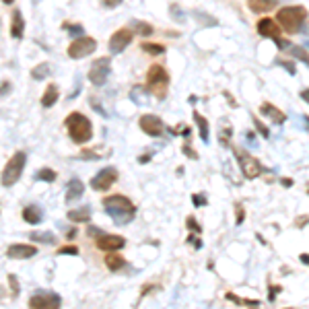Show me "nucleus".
I'll return each instance as SVG.
<instances>
[{"label":"nucleus","instance_id":"nucleus-1","mask_svg":"<svg viewBox=\"0 0 309 309\" xmlns=\"http://www.w3.org/2000/svg\"><path fill=\"white\" fill-rule=\"evenodd\" d=\"M105 213L114 219V223L118 227H124V225H128L134 217H136V204L126 198L122 194H111V196H105L101 200Z\"/></svg>","mask_w":309,"mask_h":309},{"label":"nucleus","instance_id":"nucleus-2","mask_svg":"<svg viewBox=\"0 0 309 309\" xmlns=\"http://www.w3.org/2000/svg\"><path fill=\"white\" fill-rule=\"evenodd\" d=\"M64 126H66V132L70 136V140L77 145H87L89 140L93 138V126H91V120L80 114V111H73L68 114L66 120H64Z\"/></svg>","mask_w":309,"mask_h":309},{"label":"nucleus","instance_id":"nucleus-3","mask_svg":"<svg viewBox=\"0 0 309 309\" xmlns=\"http://www.w3.org/2000/svg\"><path fill=\"white\" fill-rule=\"evenodd\" d=\"M307 8L301 4H293V6H283L276 10V21L283 27V31L289 35H295L301 31V25L307 21Z\"/></svg>","mask_w":309,"mask_h":309},{"label":"nucleus","instance_id":"nucleus-4","mask_svg":"<svg viewBox=\"0 0 309 309\" xmlns=\"http://www.w3.org/2000/svg\"><path fill=\"white\" fill-rule=\"evenodd\" d=\"M169 82H171V77L167 73V68L161 66V64H151L149 70H147V89L151 91L153 97L157 99H165L167 97V91H169Z\"/></svg>","mask_w":309,"mask_h":309},{"label":"nucleus","instance_id":"nucleus-5","mask_svg":"<svg viewBox=\"0 0 309 309\" xmlns=\"http://www.w3.org/2000/svg\"><path fill=\"white\" fill-rule=\"evenodd\" d=\"M25 165H27V154H25V151L12 153V157L6 161L4 171H2V186H4V188H10V186L17 184V181L21 179V173H23V169H25Z\"/></svg>","mask_w":309,"mask_h":309},{"label":"nucleus","instance_id":"nucleus-6","mask_svg":"<svg viewBox=\"0 0 309 309\" xmlns=\"http://www.w3.org/2000/svg\"><path fill=\"white\" fill-rule=\"evenodd\" d=\"M233 154L237 157V163H239V167H241V173L247 179H256V177L262 175L264 165L254 157V154H249L247 151H243L239 147H233Z\"/></svg>","mask_w":309,"mask_h":309},{"label":"nucleus","instance_id":"nucleus-7","mask_svg":"<svg viewBox=\"0 0 309 309\" xmlns=\"http://www.w3.org/2000/svg\"><path fill=\"white\" fill-rule=\"evenodd\" d=\"M95 50H97V39L80 35L68 44L66 54H68V58H73V60H82V58H87V56H91Z\"/></svg>","mask_w":309,"mask_h":309},{"label":"nucleus","instance_id":"nucleus-8","mask_svg":"<svg viewBox=\"0 0 309 309\" xmlns=\"http://www.w3.org/2000/svg\"><path fill=\"white\" fill-rule=\"evenodd\" d=\"M111 73V58H107V56H101V58H97L91 68H89V80L91 85L95 87H103L107 82V77Z\"/></svg>","mask_w":309,"mask_h":309},{"label":"nucleus","instance_id":"nucleus-9","mask_svg":"<svg viewBox=\"0 0 309 309\" xmlns=\"http://www.w3.org/2000/svg\"><path fill=\"white\" fill-rule=\"evenodd\" d=\"M95 235V245L99 247L101 251H118L126 245V239L120 235H111V233H101L93 227H89V235Z\"/></svg>","mask_w":309,"mask_h":309},{"label":"nucleus","instance_id":"nucleus-10","mask_svg":"<svg viewBox=\"0 0 309 309\" xmlns=\"http://www.w3.org/2000/svg\"><path fill=\"white\" fill-rule=\"evenodd\" d=\"M62 305V297L52 291H39L29 299L31 309H58Z\"/></svg>","mask_w":309,"mask_h":309},{"label":"nucleus","instance_id":"nucleus-11","mask_svg":"<svg viewBox=\"0 0 309 309\" xmlns=\"http://www.w3.org/2000/svg\"><path fill=\"white\" fill-rule=\"evenodd\" d=\"M118 181V169L116 167H103V169L91 179V188L95 192H109V188Z\"/></svg>","mask_w":309,"mask_h":309},{"label":"nucleus","instance_id":"nucleus-12","mask_svg":"<svg viewBox=\"0 0 309 309\" xmlns=\"http://www.w3.org/2000/svg\"><path fill=\"white\" fill-rule=\"evenodd\" d=\"M132 39H134V31L128 29V27H122V29L114 31L109 37V52L111 54H122L126 48H128L132 44Z\"/></svg>","mask_w":309,"mask_h":309},{"label":"nucleus","instance_id":"nucleus-13","mask_svg":"<svg viewBox=\"0 0 309 309\" xmlns=\"http://www.w3.org/2000/svg\"><path fill=\"white\" fill-rule=\"evenodd\" d=\"M138 126H140V130H143L145 134L149 136H161L165 132V124L159 116H154V114H145V116H140L138 118Z\"/></svg>","mask_w":309,"mask_h":309},{"label":"nucleus","instance_id":"nucleus-14","mask_svg":"<svg viewBox=\"0 0 309 309\" xmlns=\"http://www.w3.org/2000/svg\"><path fill=\"white\" fill-rule=\"evenodd\" d=\"M256 31L262 35V37H268V39H280V33H283V27L278 25L276 19H270V17H264L258 21L256 25Z\"/></svg>","mask_w":309,"mask_h":309},{"label":"nucleus","instance_id":"nucleus-15","mask_svg":"<svg viewBox=\"0 0 309 309\" xmlns=\"http://www.w3.org/2000/svg\"><path fill=\"white\" fill-rule=\"evenodd\" d=\"M4 254L10 260H27V258H33L37 254V247L29 245V243H15V245H8Z\"/></svg>","mask_w":309,"mask_h":309},{"label":"nucleus","instance_id":"nucleus-16","mask_svg":"<svg viewBox=\"0 0 309 309\" xmlns=\"http://www.w3.org/2000/svg\"><path fill=\"white\" fill-rule=\"evenodd\" d=\"M260 114L266 116V118H270L272 124H276V126H280V124L287 122V114H285V111H280V109H278L274 103H270V101H264V103L260 105Z\"/></svg>","mask_w":309,"mask_h":309},{"label":"nucleus","instance_id":"nucleus-17","mask_svg":"<svg viewBox=\"0 0 309 309\" xmlns=\"http://www.w3.org/2000/svg\"><path fill=\"white\" fill-rule=\"evenodd\" d=\"M82 194H85V184H82V181H80L78 177H75V179H70V181H68L64 200H66V204H73V202H77V200L82 198Z\"/></svg>","mask_w":309,"mask_h":309},{"label":"nucleus","instance_id":"nucleus-18","mask_svg":"<svg viewBox=\"0 0 309 309\" xmlns=\"http://www.w3.org/2000/svg\"><path fill=\"white\" fill-rule=\"evenodd\" d=\"M10 37L12 39H21L23 35H25V19H23V15H21V10L19 8H15L12 10V17H10Z\"/></svg>","mask_w":309,"mask_h":309},{"label":"nucleus","instance_id":"nucleus-19","mask_svg":"<svg viewBox=\"0 0 309 309\" xmlns=\"http://www.w3.org/2000/svg\"><path fill=\"white\" fill-rule=\"evenodd\" d=\"M58 99H60V89H58V85H54V82H50V85L46 87V91H44V95H41V107H54L56 103H58Z\"/></svg>","mask_w":309,"mask_h":309},{"label":"nucleus","instance_id":"nucleus-20","mask_svg":"<svg viewBox=\"0 0 309 309\" xmlns=\"http://www.w3.org/2000/svg\"><path fill=\"white\" fill-rule=\"evenodd\" d=\"M66 217H68V221H73V223H89L91 217H93V210H91V206H80V208L68 210Z\"/></svg>","mask_w":309,"mask_h":309},{"label":"nucleus","instance_id":"nucleus-21","mask_svg":"<svg viewBox=\"0 0 309 309\" xmlns=\"http://www.w3.org/2000/svg\"><path fill=\"white\" fill-rule=\"evenodd\" d=\"M21 217H23L25 223L37 225V223H41V219H44V213H41V208H39L37 204H29V206H25V208H23Z\"/></svg>","mask_w":309,"mask_h":309},{"label":"nucleus","instance_id":"nucleus-22","mask_svg":"<svg viewBox=\"0 0 309 309\" xmlns=\"http://www.w3.org/2000/svg\"><path fill=\"white\" fill-rule=\"evenodd\" d=\"M103 262H105V266H107V270H111V272H118V270H122L124 266H126L124 256L116 254V251H105Z\"/></svg>","mask_w":309,"mask_h":309},{"label":"nucleus","instance_id":"nucleus-23","mask_svg":"<svg viewBox=\"0 0 309 309\" xmlns=\"http://www.w3.org/2000/svg\"><path fill=\"white\" fill-rule=\"evenodd\" d=\"M247 6L251 12H270L276 8V0H247Z\"/></svg>","mask_w":309,"mask_h":309},{"label":"nucleus","instance_id":"nucleus-24","mask_svg":"<svg viewBox=\"0 0 309 309\" xmlns=\"http://www.w3.org/2000/svg\"><path fill=\"white\" fill-rule=\"evenodd\" d=\"M29 239L39 241V243H48V245L58 243V237H56L54 233H50V231H33V233H29Z\"/></svg>","mask_w":309,"mask_h":309},{"label":"nucleus","instance_id":"nucleus-25","mask_svg":"<svg viewBox=\"0 0 309 309\" xmlns=\"http://www.w3.org/2000/svg\"><path fill=\"white\" fill-rule=\"evenodd\" d=\"M140 50H143L145 54H149V56L165 54V46L163 44H154V41H143V44H140Z\"/></svg>","mask_w":309,"mask_h":309},{"label":"nucleus","instance_id":"nucleus-26","mask_svg":"<svg viewBox=\"0 0 309 309\" xmlns=\"http://www.w3.org/2000/svg\"><path fill=\"white\" fill-rule=\"evenodd\" d=\"M194 122L198 124V132H200V138L204 143H208V120L204 116H200L198 111H194Z\"/></svg>","mask_w":309,"mask_h":309},{"label":"nucleus","instance_id":"nucleus-27","mask_svg":"<svg viewBox=\"0 0 309 309\" xmlns=\"http://www.w3.org/2000/svg\"><path fill=\"white\" fill-rule=\"evenodd\" d=\"M52 75V66L48 64V62H41V64H37L33 70H31V77L35 78V80H41V78H48Z\"/></svg>","mask_w":309,"mask_h":309},{"label":"nucleus","instance_id":"nucleus-28","mask_svg":"<svg viewBox=\"0 0 309 309\" xmlns=\"http://www.w3.org/2000/svg\"><path fill=\"white\" fill-rule=\"evenodd\" d=\"M56 177H58V173H56L54 169H50V167H41V169L35 171V179H39V181H48V184L56 181Z\"/></svg>","mask_w":309,"mask_h":309},{"label":"nucleus","instance_id":"nucleus-29","mask_svg":"<svg viewBox=\"0 0 309 309\" xmlns=\"http://www.w3.org/2000/svg\"><path fill=\"white\" fill-rule=\"evenodd\" d=\"M289 54L293 56V58H297V60H301V62H305V64L309 66V52H307L305 48H301V46H291V48H289Z\"/></svg>","mask_w":309,"mask_h":309},{"label":"nucleus","instance_id":"nucleus-30","mask_svg":"<svg viewBox=\"0 0 309 309\" xmlns=\"http://www.w3.org/2000/svg\"><path fill=\"white\" fill-rule=\"evenodd\" d=\"M229 301H233V303H237V305H247V307H260V301L258 299H243V297H237V295H233V293H227L225 295Z\"/></svg>","mask_w":309,"mask_h":309},{"label":"nucleus","instance_id":"nucleus-31","mask_svg":"<svg viewBox=\"0 0 309 309\" xmlns=\"http://www.w3.org/2000/svg\"><path fill=\"white\" fill-rule=\"evenodd\" d=\"M136 31H138V35H153L154 27L151 23H147V21H138L136 23Z\"/></svg>","mask_w":309,"mask_h":309},{"label":"nucleus","instance_id":"nucleus-32","mask_svg":"<svg viewBox=\"0 0 309 309\" xmlns=\"http://www.w3.org/2000/svg\"><path fill=\"white\" fill-rule=\"evenodd\" d=\"M229 136H231V126L225 122V126L221 128V134H219V140H221V145H225L227 147L229 145Z\"/></svg>","mask_w":309,"mask_h":309},{"label":"nucleus","instance_id":"nucleus-33","mask_svg":"<svg viewBox=\"0 0 309 309\" xmlns=\"http://www.w3.org/2000/svg\"><path fill=\"white\" fill-rule=\"evenodd\" d=\"M8 283H10V289H12V299H17L19 297V280H17V276L15 274H10L8 272Z\"/></svg>","mask_w":309,"mask_h":309},{"label":"nucleus","instance_id":"nucleus-34","mask_svg":"<svg viewBox=\"0 0 309 309\" xmlns=\"http://www.w3.org/2000/svg\"><path fill=\"white\" fill-rule=\"evenodd\" d=\"M245 221V208L243 204H235V225H241Z\"/></svg>","mask_w":309,"mask_h":309},{"label":"nucleus","instance_id":"nucleus-35","mask_svg":"<svg viewBox=\"0 0 309 309\" xmlns=\"http://www.w3.org/2000/svg\"><path fill=\"white\" fill-rule=\"evenodd\" d=\"M186 227H188V229H192L194 233H198V235L202 233V227H200L198 221H196L194 217H188V219H186Z\"/></svg>","mask_w":309,"mask_h":309},{"label":"nucleus","instance_id":"nucleus-36","mask_svg":"<svg viewBox=\"0 0 309 309\" xmlns=\"http://www.w3.org/2000/svg\"><path fill=\"white\" fill-rule=\"evenodd\" d=\"M58 254H60V256H64V254L77 256V254H78V247H77V245H62V247H58Z\"/></svg>","mask_w":309,"mask_h":309},{"label":"nucleus","instance_id":"nucleus-37","mask_svg":"<svg viewBox=\"0 0 309 309\" xmlns=\"http://www.w3.org/2000/svg\"><path fill=\"white\" fill-rule=\"evenodd\" d=\"M254 126H256V130H258V132H260L264 138H270V130L266 128V126H264L260 120H256V118H254Z\"/></svg>","mask_w":309,"mask_h":309},{"label":"nucleus","instance_id":"nucleus-38","mask_svg":"<svg viewBox=\"0 0 309 309\" xmlns=\"http://www.w3.org/2000/svg\"><path fill=\"white\" fill-rule=\"evenodd\" d=\"M181 151H184V154H188L190 159H194V161L198 159V153H196V151H194V149H192L188 143H184V145H181Z\"/></svg>","mask_w":309,"mask_h":309},{"label":"nucleus","instance_id":"nucleus-39","mask_svg":"<svg viewBox=\"0 0 309 309\" xmlns=\"http://www.w3.org/2000/svg\"><path fill=\"white\" fill-rule=\"evenodd\" d=\"M64 29H66V31H70L73 35H75V33H77V35H80V33H82V25H78V23H77V25H64Z\"/></svg>","mask_w":309,"mask_h":309},{"label":"nucleus","instance_id":"nucleus-40","mask_svg":"<svg viewBox=\"0 0 309 309\" xmlns=\"http://www.w3.org/2000/svg\"><path fill=\"white\" fill-rule=\"evenodd\" d=\"M278 291H283V287H278V285H274V287H272V285H270V291H268V299H270V301H274V299H276Z\"/></svg>","mask_w":309,"mask_h":309},{"label":"nucleus","instance_id":"nucleus-41","mask_svg":"<svg viewBox=\"0 0 309 309\" xmlns=\"http://www.w3.org/2000/svg\"><path fill=\"white\" fill-rule=\"evenodd\" d=\"M194 15H196V19H198L200 23H210V25H217V21H215V19L204 17V15H200V12H194Z\"/></svg>","mask_w":309,"mask_h":309},{"label":"nucleus","instance_id":"nucleus-42","mask_svg":"<svg viewBox=\"0 0 309 309\" xmlns=\"http://www.w3.org/2000/svg\"><path fill=\"white\" fill-rule=\"evenodd\" d=\"M192 200H194V204H196V206H202V204H206V202H208V200L204 198V196H200V194H194V196H192Z\"/></svg>","mask_w":309,"mask_h":309},{"label":"nucleus","instance_id":"nucleus-43","mask_svg":"<svg viewBox=\"0 0 309 309\" xmlns=\"http://www.w3.org/2000/svg\"><path fill=\"white\" fill-rule=\"evenodd\" d=\"M309 223V217H297V219H295V227H305V225Z\"/></svg>","mask_w":309,"mask_h":309},{"label":"nucleus","instance_id":"nucleus-44","mask_svg":"<svg viewBox=\"0 0 309 309\" xmlns=\"http://www.w3.org/2000/svg\"><path fill=\"white\" fill-rule=\"evenodd\" d=\"M276 62H278V64H283V66H285V68L289 70L291 75H295V66H293V62H283V58H278Z\"/></svg>","mask_w":309,"mask_h":309},{"label":"nucleus","instance_id":"nucleus-45","mask_svg":"<svg viewBox=\"0 0 309 309\" xmlns=\"http://www.w3.org/2000/svg\"><path fill=\"white\" fill-rule=\"evenodd\" d=\"M120 2H122V0H103V6L105 8H116Z\"/></svg>","mask_w":309,"mask_h":309},{"label":"nucleus","instance_id":"nucleus-46","mask_svg":"<svg viewBox=\"0 0 309 309\" xmlns=\"http://www.w3.org/2000/svg\"><path fill=\"white\" fill-rule=\"evenodd\" d=\"M301 99H303L305 103H309V89H303V91H301Z\"/></svg>","mask_w":309,"mask_h":309},{"label":"nucleus","instance_id":"nucleus-47","mask_svg":"<svg viewBox=\"0 0 309 309\" xmlns=\"http://www.w3.org/2000/svg\"><path fill=\"white\" fill-rule=\"evenodd\" d=\"M73 237H77V227L75 229H68V233H66V239H73Z\"/></svg>","mask_w":309,"mask_h":309},{"label":"nucleus","instance_id":"nucleus-48","mask_svg":"<svg viewBox=\"0 0 309 309\" xmlns=\"http://www.w3.org/2000/svg\"><path fill=\"white\" fill-rule=\"evenodd\" d=\"M8 91H10V82H2V95H8Z\"/></svg>","mask_w":309,"mask_h":309},{"label":"nucleus","instance_id":"nucleus-49","mask_svg":"<svg viewBox=\"0 0 309 309\" xmlns=\"http://www.w3.org/2000/svg\"><path fill=\"white\" fill-rule=\"evenodd\" d=\"M299 260H301L303 264H307V266H309V254H301V256H299Z\"/></svg>","mask_w":309,"mask_h":309},{"label":"nucleus","instance_id":"nucleus-50","mask_svg":"<svg viewBox=\"0 0 309 309\" xmlns=\"http://www.w3.org/2000/svg\"><path fill=\"white\" fill-rule=\"evenodd\" d=\"M283 186H285V188H291V186H293V179H287V177H285V179H283Z\"/></svg>","mask_w":309,"mask_h":309},{"label":"nucleus","instance_id":"nucleus-51","mask_svg":"<svg viewBox=\"0 0 309 309\" xmlns=\"http://www.w3.org/2000/svg\"><path fill=\"white\" fill-rule=\"evenodd\" d=\"M2 2H4V4H12V2H15V0H2Z\"/></svg>","mask_w":309,"mask_h":309},{"label":"nucleus","instance_id":"nucleus-52","mask_svg":"<svg viewBox=\"0 0 309 309\" xmlns=\"http://www.w3.org/2000/svg\"><path fill=\"white\" fill-rule=\"evenodd\" d=\"M305 122H307V126H309V116H305Z\"/></svg>","mask_w":309,"mask_h":309},{"label":"nucleus","instance_id":"nucleus-53","mask_svg":"<svg viewBox=\"0 0 309 309\" xmlns=\"http://www.w3.org/2000/svg\"><path fill=\"white\" fill-rule=\"evenodd\" d=\"M307 194H309V186H307Z\"/></svg>","mask_w":309,"mask_h":309}]
</instances>
